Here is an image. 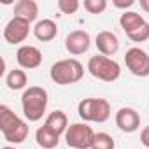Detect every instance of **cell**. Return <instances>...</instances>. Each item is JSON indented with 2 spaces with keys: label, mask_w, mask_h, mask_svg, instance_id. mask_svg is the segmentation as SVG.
Listing matches in <instances>:
<instances>
[{
  "label": "cell",
  "mask_w": 149,
  "mask_h": 149,
  "mask_svg": "<svg viewBox=\"0 0 149 149\" xmlns=\"http://www.w3.org/2000/svg\"><path fill=\"white\" fill-rule=\"evenodd\" d=\"M47 102H49V97L42 86H28L21 95V107H23L25 118L32 123L42 119L47 109Z\"/></svg>",
  "instance_id": "6da1fadb"
},
{
  "label": "cell",
  "mask_w": 149,
  "mask_h": 149,
  "mask_svg": "<svg viewBox=\"0 0 149 149\" xmlns=\"http://www.w3.org/2000/svg\"><path fill=\"white\" fill-rule=\"evenodd\" d=\"M0 132L4 139L11 144H21L28 137V125L16 116L7 105H0Z\"/></svg>",
  "instance_id": "7a4b0ae2"
},
{
  "label": "cell",
  "mask_w": 149,
  "mask_h": 149,
  "mask_svg": "<svg viewBox=\"0 0 149 149\" xmlns=\"http://www.w3.org/2000/svg\"><path fill=\"white\" fill-rule=\"evenodd\" d=\"M84 76V67L79 60L76 58H65L51 65L49 68V77L53 83L60 86H68V84H76L83 79Z\"/></svg>",
  "instance_id": "3957f363"
},
{
  "label": "cell",
  "mask_w": 149,
  "mask_h": 149,
  "mask_svg": "<svg viewBox=\"0 0 149 149\" xmlns=\"http://www.w3.org/2000/svg\"><path fill=\"white\" fill-rule=\"evenodd\" d=\"M88 72L98 81H104V83H114L116 79H119L121 76V67L116 60L109 58V56H104V54H95L88 60V65H86Z\"/></svg>",
  "instance_id": "277c9868"
},
{
  "label": "cell",
  "mask_w": 149,
  "mask_h": 149,
  "mask_svg": "<svg viewBox=\"0 0 149 149\" xmlns=\"http://www.w3.org/2000/svg\"><path fill=\"white\" fill-rule=\"evenodd\" d=\"M77 114L88 123H105L111 118V104L105 98H83L77 105Z\"/></svg>",
  "instance_id": "5b68a950"
},
{
  "label": "cell",
  "mask_w": 149,
  "mask_h": 149,
  "mask_svg": "<svg viewBox=\"0 0 149 149\" xmlns=\"http://www.w3.org/2000/svg\"><path fill=\"white\" fill-rule=\"evenodd\" d=\"M95 132L86 123H74L65 132V142L72 149H91L95 142Z\"/></svg>",
  "instance_id": "8992f818"
},
{
  "label": "cell",
  "mask_w": 149,
  "mask_h": 149,
  "mask_svg": "<svg viewBox=\"0 0 149 149\" xmlns=\"http://www.w3.org/2000/svg\"><path fill=\"white\" fill-rule=\"evenodd\" d=\"M126 68L137 77H147L149 76V53H146L142 47H130L125 54Z\"/></svg>",
  "instance_id": "52a82bcc"
},
{
  "label": "cell",
  "mask_w": 149,
  "mask_h": 149,
  "mask_svg": "<svg viewBox=\"0 0 149 149\" xmlns=\"http://www.w3.org/2000/svg\"><path fill=\"white\" fill-rule=\"evenodd\" d=\"M30 30L32 28H30V23L28 21L14 16L13 19H9V23L4 28V39L9 44H21V42L26 40Z\"/></svg>",
  "instance_id": "ba28073f"
},
{
  "label": "cell",
  "mask_w": 149,
  "mask_h": 149,
  "mask_svg": "<svg viewBox=\"0 0 149 149\" xmlns=\"http://www.w3.org/2000/svg\"><path fill=\"white\" fill-rule=\"evenodd\" d=\"M90 44H91V37L84 30H74L65 37V49L74 56L84 54L90 49Z\"/></svg>",
  "instance_id": "9c48e42d"
},
{
  "label": "cell",
  "mask_w": 149,
  "mask_h": 149,
  "mask_svg": "<svg viewBox=\"0 0 149 149\" xmlns=\"http://www.w3.org/2000/svg\"><path fill=\"white\" fill-rule=\"evenodd\" d=\"M116 126L125 133H133L140 128V116L132 107H121L116 112Z\"/></svg>",
  "instance_id": "30bf717a"
},
{
  "label": "cell",
  "mask_w": 149,
  "mask_h": 149,
  "mask_svg": "<svg viewBox=\"0 0 149 149\" xmlns=\"http://www.w3.org/2000/svg\"><path fill=\"white\" fill-rule=\"evenodd\" d=\"M16 60H18V65L21 68H26V70H32V68H37L40 67L42 63V53L35 47V46H19V49L16 51Z\"/></svg>",
  "instance_id": "8fae6325"
},
{
  "label": "cell",
  "mask_w": 149,
  "mask_h": 149,
  "mask_svg": "<svg viewBox=\"0 0 149 149\" xmlns=\"http://www.w3.org/2000/svg\"><path fill=\"white\" fill-rule=\"evenodd\" d=\"M95 46H97V49H98L100 54H104V56H114L119 51V39H118V35L114 32L102 30L95 37Z\"/></svg>",
  "instance_id": "7c38bea8"
},
{
  "label": "cell",
  "mask_w": 149,
  "mask_h": 149,
  "mask_svg": "<svg viewBox=\"0 0 149 149\" xmlns=\"http://www.w3.org/2000/svg\"><path fill=\"white\" fill-rule=\"evenodd\" d=\"M147 21L139 14V13H133V11H125L119 18V25L123 28V32L126 33V37H130L132 33H135L137 30H140Z\"/></svg>",
  "instance_id": "4fadbf2b"
},
{
  "label": "cell",
  "mask_w": 149,
  "mask_h": 149,
  "mask_svg": "<svg viewBox=\"0 0 149 149\" xmlns=\"http://www.w3.org/2000/svg\"><path fill=\"white\" fill-rule=\"evenodd\" d=\"M14 16L21 18L28 23L35 21L39 16V6L35 0H18L14 4Z\"/></svg>",
  "instance_id": "5bb4252c"
},
{
  "label": "cell",
  "mask_w": 149,
  "mask_h": 149,
  "mask_svg": "<svg viewBox=\"0 0 149 149\" xmlns=\"http://www.w3.org/2000/svg\"><path fill=\"white\" fill-rule=\"evenodd\" d=\"M33 35L40 42H49L58 35V25L53 19H40L33 26Z\"/></svg>",
  "instance_id": "9a60e30c"
},
{
  "label": "cell",
  "mask_w": 149,
  "mask_h": 149,
  "mask_svg": "<svg viewBox=\"0 0 149 149\" xmlns=\"http://www.w3.org/2000/svg\"><path fill=\"white\" fill-rule=\"evenodd\" d=\"M35 140H37V146L42 149H54L60 144V135L51 128H47L46 125H42L35 132Z\"/></svg>",
  "instance_id": "2e32d148"
},
{
  "label": "cell",
  "mask_w": 149,
  "mask_h": 149,
  "mask_svg": "<svg viewBox=\"0 0 149 149\" xmlns=\"http://www.w3.org/2000/svg\"><path fill=\"white\" fill-rule=\"evenodd\" d=\"M47 128H51L53 132H56L58 135L65 133L67 128H68V118L63 111H53L47 118H46V123H44Z\"/></svg>",
  "instance_id": "e0dca14e"
},
{
  "label": "cell",
  "mask_w": 149,
  "mask_h": 149,
  "mask_svg": "<svg viewBox=\"0 0 149 149\" xmlns=\"http://www.w3.org/2000/svg\"><path fill=\"white\" fill-rule=\"evenodd\" d=\"M26 83H28V77H26L25 70H21V68H13L7 76H6V84H7V88L13 90V91L23 90V88L26 86Z\"/></svg>",
  "instance_id": "ac0fdd59"
},
{
  "label": "cell",
  "mask_w": 149,
  "mask_h": 149,
  "mask_svg": "<svg viewBox=\"0 0 149 149\" xmlns=\"http://www.w3.org/2000/svg\"><path fill=\"white\" fill-rule=\"evenodd\" d=\"M114 147H116V142H114V139L109 133L98 132L95 135V142H93L91 149H114Z\"/></svg>",
  "instance_id": "d6986e66"
},
{
  "label": "cell",
  "mask_w": 149,
  "mask_h": 149,
  "mask_svg": "<svg viewBox=\"0 0 149 149\" xmlns=\"http://www.w3.org/2000/svg\"><path fill=\"white\" fill-rule=\"evenodd\" d=\"M84 9L90 14H100L107 9V2L105 0H84Z\"/></svg>",
  "instance_id": "ffe728a7"
},
{
  "label": "cell",
  "mask_w": 149,
  "mask_h": 149,
  "mask_svg": "<svg viewBox=\"0 0 149 149\" xmlns=\"http://www.w3.org/2000/svg\"><path fill=\"white\" fill-rule=\"evenodd\" d=\"M58 9L63 13V14H74L77 9H79V0H58L56 2Z\"/></svg>",
  "instance_id": "44dd1931"
},
{
  "label": "cell",
  "mask_w": 149,
  "mask_h": 149,
  "mask_svg": "<svg viewBox=\"0 0 149 149\" xmlns=\"http://www.w3.org/2000/svg\"><path fill=\"white\" fill-rule=\"evenodd\" d=\"M128 39L133 40V42H146V40L149 39V23H146L140 30H137L135 33H132Z\"/></svg>",
  "instance_id": "7402d4cb"
},
{
  "label": "cell",
  "mask_w": 149,
  "mask_h": 149,
  "mask_svg": "<svg viewBox=\"0 0 149 149\" xmlns=\"http://www.w3.org/2000/svg\"><path fill=\"white\" fill-rule=\"evenodd\" d=\"M135 4V0H112V6L118 9H128Z\"/></svg>",
  "instance_id": "603a6c76"
},
{
  "label": "cell",
  "mask_w": 149,
  "mask_h": 149,
  "mask_svg": "<svg viewBox=\"0 0 149 149\" xmlns=\"http://www.w3.org/2000/svg\"><path fill=\"white\" fill-rule=\"evenodd\" d=\"M140 142H142V146H146L149 149V126L142 128V132H140Z\"/></svg>",
  "instance_id": "cb8c5ba5"
},
{
  "label": "cell",
  "mask_w": 149,
  "mask_h": 149,
  "mask_svg": "<svg viewBox=\"0 0 149 149\" xmlns=\"http://www.w3.org/2000/svg\"><path fill=\"white\" fill-rule=\"evenodd\" d=\"M139 4H140V7H142L146 13H149V0H140Z\"/></svg>",
  "instance_id": "d4e9b609"
},
{
  "label": "cell",
  "mask_w": 149,
  "mask_h": 149,
  "mask_svg": "<svg viewBox=\"0 0 149 149\" xmlns=\"http://www.w3.org/2000/svg\"><path fill=\"white\" fill-rule=\"evenodd\" d=\"M2 149H16V147H13V146H4Z\"/></svg>",
  "instance_id": "484cf974"
}]
</instances>
